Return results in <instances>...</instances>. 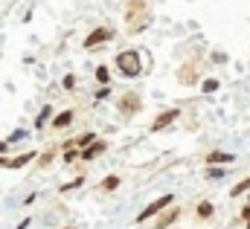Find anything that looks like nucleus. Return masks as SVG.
I'll use <instances>...</instances> for the list:
<instances>
[{"label": "nucleus", "mask_w": 250, "mask_h": 229, "mask_svg": "<svg viewBox=\"0 0 250 229\" xmlns=\"http://www.w3.org/2000/svg\"><path fill=\"white\" fill-rule=\"evenodd\" d=\"M125 32H131V35H137V32H143L146 26H148V20H151V12H148V0H128L125 3Z\"/></svg>", "instance_id": "obj_1"}, {"label": "nucleus", "mask_w": 250, "mask_h": 229, "mask_svg": "<svg viewBox=\"0 0 250 229\" xmlns=\"http://www.w3.org/2000/svg\"><path fill=\"white\" fill-rule=\"evenodd\" d=\"M117 67H120V73H123L125 78H134V76L140 73V56H137L134 50L120 53V56H117Z\"/></svg>", "instance_id": "obj_2"}, {"label": "nucleus", "mask_w": 250, "mask_h": 229, "mask_svg": "<svg viewBox=\"0 0 250 229\" xmlns=\"http://www.w3.org/2000/svg\"><path fill=\"white\" fill-rule=\"evenodd\" d=\"M169 203H172V194H163L160 200H154V203H148V206H146V209H143V212L137 215V221H148L151 215H157V212H163V209H166Z\"/></svg>", "instance_id": "obj_3"}, {"label": "nucleus", "mask_w": 250, "mask_h": 229, "mask_svg": "<svg viewBox=\"0 0 250 229\" xmlns=\"http://www.w3.org/2000/svg\"><path fill=\"white\" fill-rule=\"evenodd\" d=\"M108 38H111V29H105V26H102V29H93V32L84 38V47H87V50H96V47L105 44Z\"/></svg>", "instance_id": "obj_4"}, {"label": "nucleus", "mask_w": 250, "mask_h": 229, "mask_svg": "<svg viewBox=\"0 0 250 229\" xmlns=\"http://www.w3.org/2000/svg\"><path fill=\"white\" fill-rule=\"evenodd\" d=\"M120 111H123V114H137V111H140V96H137V93L123 96V99H120Z\"/></svg>", "instance_id": "obj_5"}, {"label": "nucleus", "mask_w": 250, "mask_h": 229, "mask_svg": "<svg viewBox=\"0 0 250 229\" xmlns=\"http://www.w3.org/2000/svg\"><path fill=\"white\" fill-rule=\"evenodd\" d=\"M178 119V111H166V114H160L157 119H154V125H151V131H163L169 122H175Z\"/></svg>", "instance_id": "obj_6"}, {"label": "nucleus", "mask_w": 250, "mask_h": 229, "mask_svg": "<svg viewBox=\"0 0 250 229\" xmlns=\"http://www.w3.org/2000/svg\"><path fill=\"white\" fill-rule=\"evenodd\" d=\"M102 151H105V142H96V139H93V142H90V145L84 148V154H82V160H93V157H99Z\"/></svg>", "instance_id": "obj_7"}, {"label": "nucleus", "mask_w": 250, "mask_h": 229, "mask_svg": "<svg viewBox=\"0 0 250 229\" xmlns=\"http://www.w3.org/2000/svg\"><path fill=\"white\" fill-rule=\"evenodd\" d=\"M233 160H236L233 154H221V151H215V154L207 157V163H212V166H218V163H233Z\"/></svg>", "instance_id": "obj_8"}, {"label": "nucleus", "mask_w": 250, "mask_h": 229, "mask_svg": "<svg viewBox=\"0 0 250 229\" xmlns=\"http://www.w3.org/2000/svg\"><path fill=\"white\" fill-rule=\"evenodd\" d=\"M70 122H73V111H64L62 116H56V119H53V125H56V128H67Z\"/></svg>", "instance_id": "obj_9"}, {"label": "nucleus", "mask_w": 250, "mask_h": 229, "mask_svg": "<svg viewBox=\"0 0 250 229\" xmlns=\"http://www.w3.org/2000/svg\"><path fill=\"white\" fill-rule=\"evenodd\" d=\"M175 218H178V209H169V212H166V215L160 218V229H163V227H169V224H172Z\"/></svg>", "instance_id": "obj_10"}, {"label": "nucleus", "mask_w": 250, "mask_h": 229, "mask_svg": "<svg viewBox=\"0 0 250 229\" xmlns=\"http://www.w3.org/2000/svg\"><path fill=\"white\" fill-rule=\"evenodd\" d=\"M102 186H105L108 191H114V189L120 186V177H114V174H111V177H105V180H102Z\"/></svg>", "instance_id": "obj_11"}, {"label": "nucleus", "mask_w": 250, "mask_h": 229, "mask_svg": "<svg viewBox=\"0 0 250 229\" xmlns=\"http://www.w3.org/2000/svg\"><path fill=\"white\" fill-rule=\"evenodd\" d=\"M248 189H250V177L245 180V183H239V186H233V191H230V194H233V197H239V194H242V191H248Z\"/></svg>", "instance_id": "obj_12"}, {"label": "nucleus", "mask_w": 250, "mask_h": 229, "mask_svg": "<svg viewBox=\"0 0 250 229\" xmlns=\"http://www.w3.org/2000/svg\"><path fill=\"white\" fill-rule=\"evenodd\" d=\"M198 215H201V218H209V215H212V203H207V200H204V203L198 206Z\"/></svg>", "instance_id": "obj_13"}, {"label": "nucleus", "mask_w": 250, "mask_h": 229, "mask_svg": "<svg viewBox=\"0 0 250 229\" xmlns=\"http://www.w3.org/2000/svg\"><path fill=\"white\" fill-rule=\"evenodd\" d=\"M215 90H218V81L215 78H207L204 81V93H215Z\"/></svg>", "instance_id": "obj_14"}, {"label": "nucleus", "mask_w": 250, "mask_h": 229, "mask_svg": "<svg viewBox=\"0 0 250 229\" xmlns=\"http://www.w3.org/2000/svg\"><path fill=\"white\" fill-rule=\"evenodd\" d=\"M50 114H53V108H44V111L38 114V122H35V125H44V122L50 119Z\"/></svg>", "instance_id": "obj_15"}, {"label": "nucleus", "mask_w": 250, "mask_h": 229, "mask_svg": "<svg viewBox=\"0 0 250 229\" xmlns=\"http://www.w3.org/2000/svg\"><path fill=\"white\" fill-rule=\"evenodd\" d=\"M96 78L105 84V81H108V70H105V67H99V70H96Z\"/></svg>", "instance_id": "obj_16"}, {"label": "nucleus", "mask_w": 250, "mask_h": 229, "mask_svg": "<svg viewBox=\"0 0 250 229\" xmlns=\"http://www.w3.org/2000/svg\"><path fill=\"white\" fill-rule=\"evenodd\" d=\"M76 160V151L73 148H67V154H64V163H73Z\"/></svg>", "instance_id": "obj_17"}, {"label": "nucleus", "mask_w": 250, "mask_h": 229, "mask_svg": "<svg viewBox=\"0 0 250 229\" xmlns=\"http://www.w3.org/2000/svg\"><path fill=\"white\" fill-rule=\"evenodd\" d=\"M73 84H76V78H73V76H64V87H67V90H70V87H73Z\"/></svg>", "instance_id": "obj_18"}, {"label": "nucleus", "mask_w": 250, "mask_h": 229, "mask_svg": "<svg viewBox=\"0 0 250 229\" xmlns=\"http://www.w3.org/2000/svg\"><path fill=\"white\" fill-rule=\"evenodd\" d=\"M242 218H248V221H250V206H245V209H242Z\"/></svg>", "instance_id": "obj_19"}, {"label": "nucleus", "mask_w": 250, "mask_h": 229, "mask_svg": "<svg viewBox=\"0 0 250 229\" xmlns=\"http://www.w3.org/2000/svg\"><path fill=\"white\" fill-rule=\"evenodd\" d=\"M6 166H9V160H6V157H0V169H6Z\"/></svg>", "instance_id": "obj_20"}, {"label": "nucleus", "mask_w": 250, "mask_h": 229, "mask_svg": "<svg viewBox=\"0 0 250 229\" xmlns=\"http://www.w3.org/2000/svg\"><path fill=\"white\" fill-rule=\"evenodd\" d=\"M248 227H250V221H248Z\"/></svg>", "instance_id": "obj_21"}, {"label": "nucleus", "mask_w": 250, "mask_h": 229, "mask_svg": "<svg viewBox=\"0 0 250 229\" xmlns=\"http://www.w3.org/2000/svg\"><path fill=\"white\" fill-rule=\"evenodd\" d=\"M67 229H70V227H67Z\"/></svg>", "instance_id": "obj_22"}]
</instances>
